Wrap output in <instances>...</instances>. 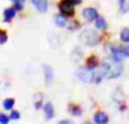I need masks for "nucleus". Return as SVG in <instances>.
Returning a JSON list of instances; mask_svg holds the SVG:
<instances>
[{
  "instance_id": "obj_1",
  "label": "nucleus",
  "mask_w": 129,
  "mask_h": 124,
  "mask_svg": "<svg viewBox=\"0 0 129 124\" xmlns=\"http://www.w3.org/2000/svg\"><path fill=\"white\" fill-rule=\"evenodd\" d=\"M123 67L119 64V61L111 58V59H106L103 64V74L105 77L108 79H116L121 75Z\"/></svg>"
},
{
  "instance_id": "obj_2",
  "label": "nucleus",
  "mask_w": 129,
  "mask_h": 124,
  "mask_svg": "<svg viewBox=\"0 0 129 124\" xmlns=\"http://www.w3.org/2000/svg\"><path fill=\"white\" fill-rule=\"evenodd\" d=\"M75 3L72 0H61L58 4V9L63 15H72L75 13Z\"/></svg>"
},
{
  "instance_id": "obj_3",
  "label": "nucleus",
  "mask_w": 129,
  "mask_h": 124,
  "mask_svg": "<svg viewBox=\"0 0 129 124\" xmlns=\"http://www.w3.org/2000/svg\"><path fill=\"white\" fill-rule=\"evenodd\" d=\"M81 39L87 46H95L99 43V36L94 30H85L81 34Z\"/></svg>"
},
{
  "instance_id": "obj_4",
  "label": "nucleus",
  "mask_w": 129,
  "mask_h": 124,
  "mask_svg": "<svg viewBox=\"0 0 129 124\" xmlns=\"http://www.w3.org/2000/svg\"><path fill=\"white\" fill-rule=\"evenodd\" d=\"M77 75H79L80 80H82L84 82H91L94 80V72H92L91 69L90 70L89 69H81L77 72Z\"/></svg>"
},
{
  "instance_id": "obj_5",
  "label": "nucleus",
  "mask_w": 129,
  "mask_h": 124,
  "mask_svg": "<svg viewBox=\"0 0 129 124\" xmlns=\"http://www.w3.org/2000/svg\"><path fill=\"white\" fill-rule=\"evenodd\" d=\"M82 17H84L86 20L91 22V20L98 19L99 13H98V10H96V9H94V8H85V9H84V12H82Z\"/></svg>"
},
{
  "instance_id": "obj_6",
  "label": "nucleus",
  "mask_w": 129,
  "mask_h": 124,
  "mask_svg": "<svg viewBox=\"0 0 129 124\" xmlns=\"http://www.w3.org/2000/svg\"><path fill=\"white\" fill-rule=\"evenodd\" d=\"M32 3H33L34 8L41 13H44L48 9V2L47 0H32Z\"/></svg>"
},
{
  "instance_id": "obj_7",
  "label": "nucleus",
  "mask_w": 129,
  "mask_h": 124,
  "mask_svg": "<svg viewBox=\"0 0 129 124\" xmlns=\"http://www.w3.org/2000/svg\"><path fill=\"white\" fill-rule=\"evenodd\" d=\"M94 123H96V124H106V123H109V116L104 111H98L94 115Z\"/></svg>"
},
{
  "instance_id": "obj_8",
  "label": "nucleus",
  "mask_w": 129,
  "mask_h": 124,
  "mask_svg": "<svg viewBox=\"0 0 129 124\" xmlns=\"http://www.w3.org/2000/svg\"><path fill=\"white\" fill-rule=\"evenodd\" d=\"M17 15V9L15 8H8L4 10V22H10L12 19H14Z\"/></svg>"
},
{
  "instance_id": "obj_9",
  "label": "nucleus",
  "mask_w": 129,
  "mask_h": 124,
  "mask_svg": "<svg viewBox=\"0 0 129 124\" xmlns=\"http://www.w3.org/2000/svg\"><path fill=\"white\" fill-rule=\"evenodd\" d=\"M126 57V54H125V52H124V49L123 48H116V49H113V58L114 59H116V61H123L124 58Z\"/></svg>"
},
{
  "instance_id": "obj_10",
  "label": "nucleus",
  "mask_w": 129,
  "mask_h": 124,
  "mask_svg": "<svg viewBox=\"0 0 129 124\" xmlns=\"http://www.w3.org/2000/svg\"><path fill=\"white\" fill-rule=\"evenodd\" d=\"M44 116L46 119H52L54 116V110H53V105L51 103H47L44 105Z\"/></svg>"
},
{
  "instance_id": "obj_11",
  "label": "nucleus",
  "mask_w": 129,
  "mask_h": 124,
  "mask_svg": "<svg viewBox=\"0 0 129 124\" xmlns=\"http://www.w3.org/2000/svg\"><path fill=\"white\" fill-rule=\"evenodd\" d=\"M95 27L100 30H106L108 28V23L103 17H98V19H95Z\"/></svg>"
},
{
  "instance_id": "obj_12",
  "label": "nucleus",
  "mask_w": 129,
  "mask_h": 124,
  "mask_svg": "<svg viewBox=\"0 0 129 124\" xmlns=\"http://www.w3.org/2000/svg\"><path fill=\"white\" fill-rule=\"evenodd\" d=\"M86 65H87V67L89 69H95V67H98L99 66V59L95 57V56H91V57H89L87 58V61H86Z\"/></svg>"
},
{
  "instance_id": "obj_13",
  "label": "nucleus",
  "mask_w": 129,
  "mask_h": 124,
  "mask_svg": "<svg viewBox=\"0 0 129 124\" xmlns=\"http://www.w3.org/2000/svg\"><path fill=\"white\" fill-rule=\"evenodd\" d=\"M44 74H46V84L49 85V84L52 82V80H53V72H52V69L48 67V66H46V67H44Z\"/></svg>"
},
{
  "instance_id": "obj_14",
  "label": "nucleus",
  "mask_w": 129,
  "mask_h": 124,
  "mask_svg": "<svg viewBox=\"0 0 129 124\" xmlns=\"http://www.w3.org/2000/svg\"><path fill=\"white\" fill-rule=\"evenodd\" d=\"M14 104H15V100L13 98H9V99H5L4 103H3V106L5 110H12L14 108Z\"/></svg>"
},
{
  "instance_id": "obj_15",
  "label": "nucleus",
  "mask_w": 129,
  "mask_h": 124,
  "mask_svg": "<svg viewBox=\"0 0 129 124\" xmlns=\"http://www.w3.org/2000/svg\"><path fill=\"white\" fill-rule=\"evenodd\" d=\"M120 39L125 43H129V28H124L120 33Z\"/></svg>"
},
{
  "instance_id": "obj_16",
  "label": "nucleus",
  "mask_w": 129,
  "mask_h": 124,
  "mask_svg": "<svg viewBox=\"0 0 129 124\" xmlns=\"http://www.w3.org/2000/svg\"><path fill=\"white\" fill-rule=\"evenodd\" d=\"M70 111H71V114H72V115H75V116H79V115H81V114H82L81 108L75 106V105H72V106L70 108Z\"/></svg>"
},
{
  "instance_id": "obj_17",
  "label": "nucleus",
  "mask_w": 129,
  "mask_h": 124,
  "mask_svg": "<svg viewBox=\"0 0 129 124\" xmlns=\"http://www.w3.org/2000/svg\"><path fill=\"white\" fill-rule=\"evenodd\" d=\"M54 22H56V24H57V25H59V27H63L64 24H66V19H64V17H63V15H57Z\"/></svg>"
},
{
  "instance_id": "obj_18",
  "label": "nucleus",
  "mask_w": 129,
  "mask_h": 124,
  "mask_svg": "<svg viewBox=\"0 0 129 124\" xmlns=\"http://www.w3.org/2000/svg\"><path fill=\"white\" fill-rule=\"evenodd\" d=\"M10 121V116L5 114H0V124H8Z\"/></svg>"
},
{
  "instance_id": "obj_19",
  "label": "nucleus",
  "mask_w": 129,
  "mask_h": 124,
  "mask_svg": "<svg viewBox=\"0 0 129 124\" xmlns=\"http://www.w3.org/2000/svg\"><path fill=\"white\" fill-rule=\"evenodd\" d=\"M8 41V34L4 30H0V44H4Z\"/></svg>"
},
{
  "instance_id": "obj_20",
  "label": "nucleus",
  "mask_w": 129,
  "mask_h": 124,
  "mask_svg": "<svg viewBox=\"0 0 129 124\" xmlns=\"http://www.w3.org/2000/svg\"><path fill=\"white\" fill-rule=\"evenodd\" d=\"M20 118V114L18 113V111H12V114H10V119H13V120H18Z\"/></svg>"
},
{
  "instance_id": "obj_21",
  "label": "nucleus",
  "mask_w": 129,
  "mask_h": 124,
  "mask_svg": "<svg viewBox=\"0 0 129 124\" xmlns=\"http://www.w3.org/2000/svg\"><path fill=\"white\" fill-rule=\"evenodd\" d=\"M123 49H124V52H125V54H126V57H129V46H126V47H124Z\"/></svg>"
},
{
  "instance_id": "obj_22",
  "label": "nucleus",
  "mask_w": 129,
  "mask_h": 124,
  "mask_svg": "<svg viewBox=\"0 0 129 124\" xmlns=\"http://www.w3.org/2000/svg\"><path fill=\"white\" fill-rule=\"evenodd\" d=\"M72 2H74L75 4H81V3H82V0H72Z\"/></svg>"
},
{
  "instance_id": "obj_23",
  "label": "nucleus",
  "mask_w": 129,
  "mask_h": 124,
  "mask_svg": "<svg viewBox=\"0 0 129 124\" xmlns=\"http://www.w3.org/2000/svg\"><path fill=\"white\" fill-rule=\"evenodd\" d=\"M59 123H64V124H69V123H71L70 120H61Z\"/></svg>"
},
{
  "instance_id": "obj_24",
  "label": "nucleus",
  "mask_w": 129,
  "mask_h": 124,
  "mask_svg": "<svg viewBox=\"0 0 129 124\" xmlns=\"http://www.w3.org/2000/svg\"><path fill=\"white\" fill-rule=\"evenodd\" d=\"M13 2L15 3V2H24V0H13Z\"/></svg>"
}]
</instances>
